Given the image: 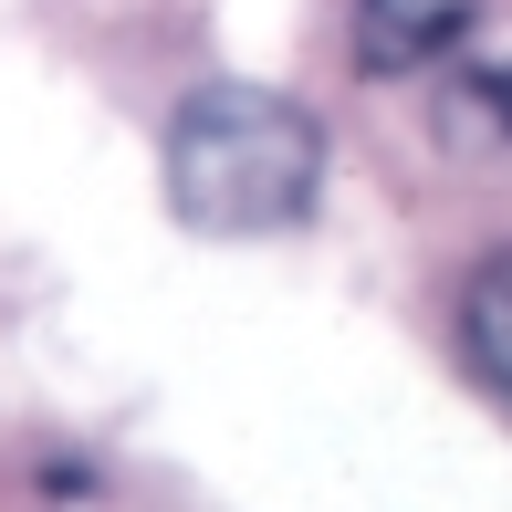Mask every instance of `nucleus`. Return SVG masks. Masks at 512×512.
<instances>
[{
  "mask_svg": "<svg viewBox=\"0 0 512 512\" xmlns=\"http://www.w3.org/2000/svg\"><path fill=\"white\" fill-rule=\"evenodd\" d=\"M324 189V136L293 95L262 84H209L168 126V209L209 241H251V230H293Z\"/></svg>",
  "mask_w": 512,
  "mask_h": 512,
  "instance_id": "1",
  "label": "nucleus"
},
{
  "mask_svg": "<svg viewBox=\"0 0 512 512\" xmlns=\"http://www.w3.org/2000/svg\"><path fill=\"white\" fill-rule=\"evenodd\" d=\"M481 0H356V63L366 74H429L471 42Z\"/></svg>",
  "mask_w": 512,
  "mask_h": 512,
  "instance_id": "2",
  "label": "nucleus"
},
{
  "mask_svg": "<svg viewBox=\"0 0 512 512\" xmlns=\"http://www.w3.org/2000/svg\"><path fill=\"white\" fill-rule=\"evenodd\" d=\"M460 345H471L481 387L512 398V251H492V262L471 272V293H460Z\"/></svg>",
  "mask_w": 512,
  "mask_h": 512,
  "instance_id": "3",
  "label": "nucleus"
},
{
  "mask_svg": "<svg viewBox=\"0 0 512 512\" xmlns=\"http://www.w3.org/2000/svg\"><path fill=\"white\" fill-rule=\"evenodd\" d=\"M481 115L512 136V63H492V74H481Z\"/></svg>",
  "mask_w": 512,
  "mask_h": 512,
  "instance_id": "4",
  "label": "nucleus"
}]
</instances>
